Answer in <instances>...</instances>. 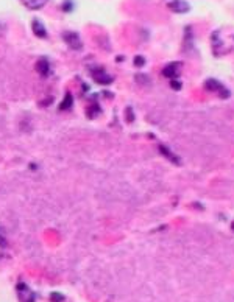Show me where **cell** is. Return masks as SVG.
<instances>
[{"instance_id":"obj_9","label":"cell","mask_w":234,"mask_h":302,"mask_svg":"<svg viewBox=\"0 0 234 302\" xmlns=\"http://www.w3.org/2000/svg\"><path fill=\"white\" fill-rule=\"evenodd\" d=\"M36 70L42 78H46L50 73V61L47 58H39L36 62Z\"/></svg>"},{"instance_id":"obj_14","label":"cell","mask_w":234,"mask_h":302,"mask_svg":"<svg viewBox=\"0 0 234 302\" xmlns=\"http://www.w3.org/2000/svg\"><path fill=\"white\" fill-rule=\"evenodd\" d=\"M170 86H172L173 91H180V89H181V83H180L178 78H176V80H170Z\"/></svg>"},{"instance_id":"obj_8","label":"cell","mask_w":234,"mask_h":302,"mask_svg":"<svg viewBox=\"0 0 234 302\" xmlns=\"http://www.w3.org/2000/svg\"><path fill=\"white\" fill-rule=\"evenodd\" d=\"M31 28H33V33H35L38 38H41V39H46L47 38V30H46V27H44V24L39 19H33Z\"/></svg>"},{"instance_id":"obj_10","label":"cell","mask_w":234,"mask_h":302,"mask_svg":"<svg viewBox=\"0 0 234 302\" xmlns=\"http://www.w3.org/2000/svg\"><path fill=\"white\" fill-rule=\"evenodd\" d=\"M28 9H41L44 5H46L49 0H20Z\"/></svg>"},{"instance_id":"obj_13","label":"cell","mask_w":234,"mask_h":302,"mask_svg":"<svg viewBox=\"0 0 234 302\" xmlns=\"http://www.w3.org/2000/svg\"><path fill=\"white\" fill-rule=\"evenodd\" d=\"M100 113H102V109H100L98 106H92V108H89V109H87V116L91 117V119L97 117Z\"/></svg>"},{"instance_id":"obj_18","label":"cell","mask_w":234,"mask_h":302,"mask_svg":"<svg viewBox=\"0 0 234 302\" xmlns=\"http://www.w3.org/2000/svg\"><path fill=\"white\" fill-rule=\"evenodd\" d=\"M231 229H233V232H234V221L231 223Z\"/></svg>"},{"instance_id":"obj_17","label":"cell","mask_w":234,"mask_h":302,"mask_svg":"<svg viewBox=\"0 0 234 302\" xmlns=\"http://www.w3.org/2000/svg\"><path fill=\"white\" fill-rule=\"evenodd\" d=\"M5 246H6V239L3 234L0 232V248H5Z\"/></svg>"},{"instance_id":"obj_12","label":"cell","mask_w":234,"mask_h":302,"mask_svg":"<svg viewBox=\"0 0 234 302\" xmlns=\"http://www.w3.org/2000/svg\"><path fill=\"white\" fill-rule=\"evenodd\" d=\"M71 108H72V95L68 92V94H66L64 102L60 105V109H61V111H66V109H71Z\"/></svg>"},{"instance_id":"obj_4","label":"cell","mask_w":234,"mask_h":302,"mask_svg":"<svg viewBox=\"0 0 234 302\" xmlns=\"http://www.w3.org/2000/svg\"><path fill=\"white\" fill-rule=\"evenodd\" d=\"M63 39L69 46L71 50H77L78 52V50L83 49V42L80 39V35L75 33V31H64L63 33Z\"/></svg>"},{"instance_id":"obj_6","label":"cell","mask_w":234,"mask_h":302,"mask_svg":"<svg viewBox=\"0 0 234 302\" xmlns=\"http://www.w3.org/2000/svg\"><path fill=\"white\" fill-rule=\"evenodd\" d=\"M181 69H183L181 62H169L162 69V76L169 78V80H176L181 73Z\"/></svg>"},{"instance_id":"obj_1","label":"cell","mask_w":234,"mask_h":302,"mask_svg":"<svg viewBox=\"0 0 234 302\" xmlns=\"http://www.w3.org/2000/svg\"><path fill=\"white\" fill-rule=\"evenodd\" d=\"M211 49L214 57H224L234 49V30L230 27H222L211 35Z\"/></svg>"},{"instance_id":"obj_2","label":"cell","mask_w":234,"mask_h":302,"mask_svg":"<svg viewBox=\"0 0 234 302\" xmlns=\"http://www.w3.org/2000/svg\"><path fill=\"white\" fill-rule=\"evenodd\" d=\"M205 89H206L208 92H211V94H216L222 100L231 97L230 89L225 84H222L219 80H216V78H209V80H206L205 81Z\"/></svg>"},{"instance_id":"obj_3","label":"cell","mask_w":234,"mask_h":302,"mask_svg":"<svg viewBox=\"0 0 234 302\" xmlns=\"http://www.w3.org/2000/svg\"><path fill=\"white\" fill-rule=\"evenodd\" d=\"M16 292H17V298L20 302H35L36 301V293L27 285V284H17L16 287Z\"/></svg>"},{"instance_id":"obj_5","label":"cell","mask_w":234,"mask_h":302,"mask_svg":"<svg viewBox=\"0 0 234 302\" xmlns=\"http://www.w3.org/2000/svg\"><path fill=\"white\" fill-rule=\"evenodd\" d=\"M91 75H92V78L98 84H103V86L111 84V83H113V80H114V76H111L109 73H106L105 69H102V67H92Z\"/></svg>"},{"instance_id":"obj_7","label":"cell","mask_w":234,"mask_h":302,"mask_svg":"<svg viewBox=\"0 0 234 302\" xmlns=\"http://www.w3.org/2000/svg\"><path fill=\"white\" fill-rule=\"evenodd\" d=\"M169 9L176 14H184L191 9V5L186 0H172V2H169Z\"/></svg>"},{"instance_id":"obj_15","label":"cell","mask_w":234,"mask_h":302,"mask_svg":"<svg viewBox=\"0 0 234 302\" xmlns=\"http://www.w3.org/2000/svg\"><path fill=\"white\" fill-rule=\"evenodd\" d=\"M50 299H52V302H61V301H64V296L60 295V293H52Z\"/></svg>"},{"instance_id":"obj_11","label":"cell","mask_w":234,"mask_h":302,"mask_svg":"<svg viewBox=\"0 0 234 302\" xmlns=\"http://www.w3.org/2000/svg\"><path fill=\"white\" fill-rule=\"evenodd\" d=\"M159 150H161V154H164L167 159H170L173 164H176V165H181V161H180V158H178V156L175 154V153H172L169 148L167 147H164V145H161L159 147Z\"/></svg>"},{"instance_id":"obj_16","label":"cell","mask_w":234,"mask_h":302,"mask_svg":"<svg viewBox=\"0 0 234 302\" xmlns=\"http://www.w3.org/2000/svg\"><path fill=\"white\" fill-rule=\"evenodd\" d=\"M144 64H146V60H144L142 57H136V58H135V65H138V67H142Z\"/></svg>"}]
</instances>
